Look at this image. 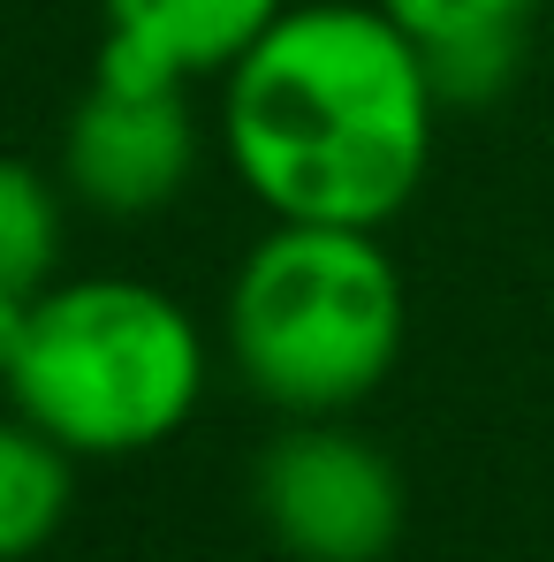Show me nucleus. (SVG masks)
Segmentation results:
<instances>
[{"instance_id": "f257e3e1", "label": "nucleus", "mask_w": 554, "mask_h": 562, "mask_svg": "<svg viewBox=\"0 0 554 562\" xmlns=\"http://www.w3.org/2000/svg\"><path fill=\"white\" fill-rule=\"evenodd\" d=\"M441 106L380 0H289L221 77V137L267 221L387 228L433 176Z\"/></svg>"}, {"instance_id": "f03ea898", "label": "nucleus", "mask_w": 554, "mask_h": 562, "mask_svg": "<svg viewBox=\"0 0 554 562\" xmlns=\"http://www.w3.org/2000/svg\"><path fill=\"white\" fill-rule=\"evenodd\" d=\"M221 335L236 380L281 418H350L410 342V289L380 228L274 221L228 274Z\"/></svg>"}, {"instance_id": "7ed1b4c3", "label": "nucleus", "mask_w": 554, "mask_h": 562, "mask_svg": "<svg viewBox=\"0 0 554 562\" xmlns=\"http://www.w3.org/2000/svg\"><path fill=\"white\" fill-rule=\"evenodd\" d=\"M205 327L176 289L137 274H77L31 296L15 366L0 373L23 411L77 464L145 457L176 441L205 403Z\"/></svg>"}, {"instance_id": "20e7f679", "label": "nucleus", "mask_w": 554, "mask_h": 562, "mask_svg": "<svg viewBox=\"0 0 554 562\" xmlns=\"http://www.w3.org/2000/svg\"><path fill=\"white\" fill-rule=\"evenodd\" d=\"M251 502L267 540L296 562H387L410 525L395 457L342 418H289L259 449Z\"/></svg>"}, {"instance_id": "39448f33", "label": "nucleus", "mask_w": 554, "mask_h": 562, "mask_svg": "<svg viewBox=\"0 0 554 562\" xmlns=\"http://www.w3.org/2000/svg\"><path fill=\"white\" fill-rule=\"evenodd\" d=\"M197 176L190 85L99 61L69 130H61V190L106 221L168 213Z\"/></svg>"}, {"instance_id": "423d86ee", "label": "nucleus", "mask_w": 554, "mask_h": 562, "mask_svg": "<svg viewBox=\"0 0 554 562\" xmlns=\"http://www.w3.org/2000/svg\"><path fill=\"white\" fill-rule=\"evenodd\" d=\"M289 0H99L106 15V46L99 61L114 69H145V77H228L274 23Z\"/></svg>"}, {"instance_id": "0eeeda50", "label": "nucleus", "mask_w": 554, "mask_h": 562, "mask_svg": "<svg viewBox=\"0 0 554 562\" xmlns=\"http://www.w3.org/2000/svg\"><path fill=\"white\" fill-rule=\"evenodd\" d=\"M387 23L418 46L449 106H486L517 85L540 0H380Z\"/></svg>"}, {"instance_id": "6e6552de", "label": "nucleus", "mask_w": 554, "mask_h": 562, "mask_svg": "<svg viewBox=\"0 0 554 562\" xmlns=\"http://www.w3.org/2000/svg\"><path fill=\"white\" fill-rule=\"evenodd\" d=\"M77 502V457L46 441L23 411H0V562H31L54 548Z\"/></svg>"}, {"instance_id": "1a4fd4ad", "label": "nucleus", "mask_w": 554, "mask_h": 562, "mask_svg": "<svg viewBox=\"0 0 554 562\" xmlns=\"http://www.w3.org/2000/svg\"><path fill=\"white\" fill-rule=\"evenodd\" d=\"M61 267V190L31 160L0 153V296H38Z\"/></svg>"}, {"instance_id": "9d476101", "label": "nucleus", "mask_w": 554, "mask_h": 562, "mask_svg": "<svg viewBox=\"0 0 554 562\" xmlns=\"http://www.w3.org/2000/svg\"><path fill=\"white\" fill-rule=\"evenodd\" d=\"M23 327H31V296H0V373L15 366V350H23Z\"/></svg>"}]
</instances>
